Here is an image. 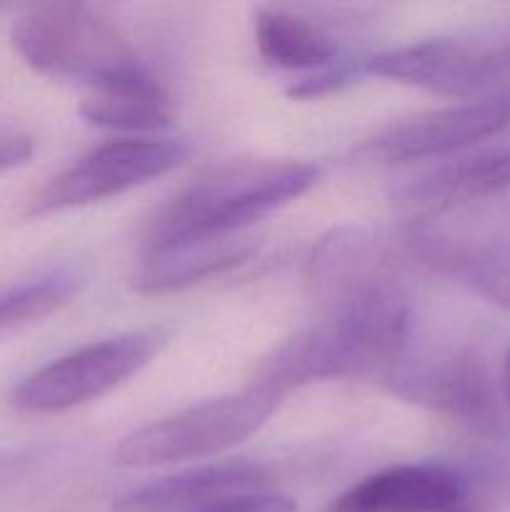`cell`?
<instances>
[{
  "label": "cell",
  "mask_w": 510,
  "mask_h": 512,
  "mask_svg": "<svg viewBox=\"0 0 510 512\" xmlns=\"http://www.w3.org/2000/svg\"><path fill=\"white\" fill-rule=\"evenodd\" d=\"M308 268L333 293L328 313L285 340L258 380L288 393L315 380L388 373L408 345L410 308L373 240L353 228L335 230L320 240Z\"/></svg>",
  "instance_id": "cell-1"
},
{
  "label": "cell",
  "mask_w": 510,
  "mask_h": 512,
  "mask_svg": "<svg viewBox=\"0 0 510 512\" xmlns=\"http://www.w3.org/2000/svg\"><path fill=\"white\" fill-rule=\"evenodd\" d=\"M320 180V168L300 160H228L175 193L143 233L145 250L208 235L245 233L248 225L293 203Z\"/></svg>",
  "instance_id": "cell-2"
},
{
  "label": "cell",
  "mask_w": 510,
  "mask_h": 512,
  "mask_svg": "<svg viewBox=\"0 0 510 512\" xmlns=\"http://www.w3.org/2000/svg\"><path fill=\"white\" fill-rule=\"evenodd\" d=\"M10 43L35 73L93 88L143 70L128 38L83 3H38L10 25Z\"/></svg>",
  "instance_id": "cell-3"
},
{
  "label": "cell",
  "mask_w": 510,
  "mask_h": 512,
  "mask_svg": "<svg viewBox=\"0 0 510 512\" xmlns=\"http://www.w3.org/2000/svg\"><path fill=\"white\" fill-rule=\"evenodd\" d=\"M405 240L440 275L510 308V193L425 213Z\"/></svg>",
  "instance_id": "cell-4"
},
{
  "label": "cell",
  "mask_w": 510,
  "mask_h": 512,
  "mask_svg": "<svg viewBox=\"0 0 510 512\" xmlns=\"http://www.w3.org/2000/svg\"><path fill=\"white\" fill-rule=\"evenodd\" d=\"M283 398V390L258 380L238 393L190 405L123 438L115 450V463L125 468H153L218 455L263 428Z\"/></svg>",
  "instance_id": "cell-5"
},
{
  "label": "cell",
  "mask_w": 510,
  "mask_h": 512,
  "mask_svg": "<svg viewBox=\"0 0 510 512\" xmlns=\"http://www.w3.org/2000/svg\"><path fill=\"white\" fill-rule=\"evenodd\" d=\"M510 463H408L368 475L328 512H490L508 503Z\"/></svg>",
  "instance_id": "cell-6"
},
{
  "label": "cell",
  "mask_w": 510,
  "mask_h": 512,
  "mask_svg": "<svg viewBox=\"0 0 510 512\" xmlns=\"http://www.w3.org/2000/svg\"><path fill=\"white\" fill-rule=\"evenodd\" d=\"M163 340L158 330H138L83 345L28 375L13 390L10 405L20 413H63L98 400L140 373Z\"/></svg>",
  "instance_id": "cell-7"
},
{
  "label": "cell",
  "mask_w": 510,
  "mask_h": 512,
  "mask_svg": "<svg viewBox=\"0 0 510 512\" xmlns=\"http://www.w3.org/2000/svg\"><path fill=\"white\" fill-rule=\"evenodd\" d=\"M185 158V145L170 138H120L98 145L88 155L48 180L30 203V218L83 208L145 185L170 173Z\"/></svg>",
  "instance_id": "cell-8"
},
{
  "label": "cell",
  "mask_w": 510,
  "mask_h": 512,
  "mask_svg": "<svg viewBox=\"0 0 510 512\" xmlns=\"http://www.w3.org/2000/svg\"><path fill=\"white\" fill-rule=\"evenodd\" d=\"M385 378L388 388L408 403L448 415L480 435L500 430V398L488 365L475 350L400 358Z\"/></svg>",
  "instance_id": "cell-9"
},
{
  "label": "cell",
  "mask_w": 510,
  "mask_h": 512,
  "mask_svg": "<svg viewBox=\"0 0 510 512\" xmlns=\"http://www.w3.org/2000/svg\"><path fill=\"white\" fill-rule=\"evenodd\" d=\"M500 38H433L383 50L358 65L360 73L398 80L458 100L493 95L495 50Z\"/></svg>",
  "instance_id": "cell-10"
},
{
  "label": "cell",
  "mask_w": 510,
  "mask_h": 512,
  "mask_svg": "<svg viewBox=\"0 0 510 512\" xmlns=\"http://www.w3.org/2000/svg\"><path fill=\"white\" fill-rule=\"evenodd\" d=\"M510 128V95L463 100L435 113L418 115L388 128L365 145V155L380 163H413L445 158Z\"/></svg>",
  "instance_id": "cell-11"
},
{
  "label": "cell",
  "mask_w": 510,
  "mask_h": 512,
  "mask_svg": "<svg viewBox=\"0 0 510 512\" xmlns=\"http://www.w3.org/2000/svg\"><path fill=\"white\" fill-rule=\"evenodd\" d=\"M268 480V470L253 460H223L198 465L165 478L145 483L115 498V512H178L198 510L215 500L238 493L260 490Z\"/></svg>",
  "instance_id": "cell-12"
},
{
  "label": "cell",
  "mask_w": 510,
  "mask_h": 512,
  "mask_svg": "<svg viewBox=\"0 0 510 512\" xmlns=\"http://www.w3.org/2000/svg\"><path fill=\"white\" fill-rule=\"evenodd\" d=\"M258 250V240L248 233L208 235L145 250L143 263L133 278V288L143 295H163L185 290L195 283L228 273L243 265Z\"/></svg>",
  "instance_id": "cell-13"
},
{
  "label": "cell",
  "mask_w": 510,
  "mask_h": 512,
  "mask_svg": "<svg viewBox=\"0 0 510 512\" xmlns=\"http://www.w3.org/2000/svg\"><path fill=\"white\" fill-rule=\"evenodd\" d=\"M510 193V143L448 160L395 193L398 203L425 213Z\"/></svg>",
  "instance_id": "cell-14"
},
{
  "label": "cell",
  "mask_w": 510,
  "mask_h": 512,
  "mask_svg": "<svg viewBox=\"0 0 510 512\" xmlns=\"http://www.w3.org/2000/svg\"><path fill=\"white\" fill-rule=\"evenodd\" d=\"M80 115L98 128L120 133H153L170 125L168 98L145 70L95 88Z\"/></svg>",
  "instance_id": "cell-15"
},
{
  "label": "cell",
  "mask_w": 510,
  "mask_h": 512,
  "mask_svg": "<svg viewBox=\"0 0 510 512\" xmlns=\"http://www.w3.org/2000/svg\"><path fill=\"white\" fill-rule=\"evenodd\" d=\"M253 30L260 58L275 68L323 70L335 63V55H338V48L328 33L290 10L258 8Z\"/></svg>",
  "instance_id": "cell-16"
},
{
  "label": "cell",
  "mask_w": 510,
  "mask_h": 512,
  "mask_svg": "<svg viewBox=\"0 0 510 512\" xmlns=\"http://www.w3.org/2000/svg\"><path fill=\"white\" fill-rule=\"evenodd\" d=\"M80 290V278L70 270L40 275L13 288L0 290V330L18 328L55 313Z\"/></svg>",
  "instance_id": "cell-17"
},
{
  "label": "cell",
  "mask_w": 510,
  "mask_h": 512,
  "mask_svg": "<svg viewBox=\"0 0 510 512\" xmlns=\"http://www.w3.org/2000/svg\"><path fill=\"white\" fill-rule=\"evenodd\" d=\"M298 505L288 495L263 493V490H250V493L230 495V498L215 500L193 512H295Z\"/></svg>",
  "instance_id": "cell-18"
},
{
  "label": "cell",
  "mask_w": 510,
  "mask_h": 512,
  "mask_svg": "<svg viewBox=\"0 0 510 512\" xmlns=\"http://www.w3.org/2000/svg\"><path fill=\"white\" fill-rule=\"evenodd\" d=\"M35 153V140L25 133H0V173L20 168Z\"/></svg>",
  "instance_id": "cell-19"
},
{
  "label": "cell",
  "mask_w": 510,
  "mask_h": 512,
  "mask_svg": "<svg viewBox=\"0 0 510 512\" xmlns=\"http://www.w3.org/2000/svg\"><path fill=\"white\" fill-rule=\"evenodd\" d=\"M33 465L35 458L30 453L0 455V503H3L5 495H8L15 485H20L28 478Z\"/></svg>",
  "instance_id": "cell-20"
},
{
  "label": "cell",
  "mask_w": 510,
  "mask_h": 512,
  "mask_svg": "<svg viewBox=\"0 0 510 512\" xmlns=\"http://www.w3.org/2000/svg\"><path fill=\"white\" fill-rule=\"evenodd\" d=\"M495 95H510V35L500 38L495 58Z\"/></svg>",
  "instance_id": "cell-21"
},
{
  "label": "cell",
  "mask_w": 510,
  "mask_h": 512,
  "mask_svg": "<svg viewBox=\"0 0 510 512\" xmlns=\"http://www.w3.org/2000/svg\"><path fill=\"white\" fill-rule=\"evenodd\" d=\"M503 398L505 403L510 405V350L505 355V363H503Z\"/></svg>",
  "instance_id": "cell-22"
}]
</instances>
